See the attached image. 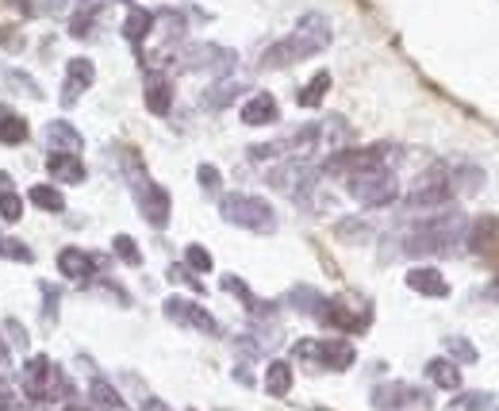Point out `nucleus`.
<instances>
[{
  "label": "nucleus",
  "mask_w": 499,
  "mask_h": 411,
  "mask_svg": "<svg viewBox=\"0 0 499 411\" xmlns=\"http://www.w3.org/2000/svg\"><path fill=\"white\" fill-rule=\"evenodd\" d=\"M316 181H319V169L311 165L307 158H284L277 169H269V185L289 192L292 201H299V204L316 192Z\"/></svg>",
  "instance_id": "7"
},
{
  "label": "nucleus",
  "mask_w": 499,
  "mask_h": 411,
  "mask_svg": "<svg viewBox=\"0 0 499 411\" xmlns=\"http://www.w3.org/2000/svg\"><path fill=\"white\" fill-rule=\"evenodd\" d=\"M47 169L54 181H62V185H81L85 177H89V169L81 165L77 154H50L47 158Z\"/></svg>",
  "instance_id": "18"
},
{
  "label": "nucleus",
  "mask_w": 499,
  "mask_h": 411,
  "mask_svg": "<svg viewBox=\"0 0 499 411\" xmlns=\"http://www.w3.org/2000/svg\"><path fill=\"white\" fill-rule=\"evenodd\" d=\"M165 319L181 323V327H192V331H204V335H219V323L211 319V311H204L200 304L184 300V296H169V300L162 304Z\"/></svg>",
  "instance_id": "12"
},
{
  "label": "nucleus",
  "mask_w": 499,
  "mask_h": 411,
  "mask_svg": "<svg viewBox=\"0 0 499 411\" xmlns=\"http://www.w3.org/2000/svg\"><path fill=\"white\" fill-rule=\"evenodd\" d=\"M289 304H292L296 311H304V316L319 319V311H323V304H326V296H323L319 289H311V285H296L292 296H289Z\"/></svg>",
  "instance_id": "26"
},
{
  "label": "nucleus",
  "mask_w": 499,
  "mask_h": 411,
  "mask_svg": "<svg viewBox=\"0 0 499 411\" xmlns=\"http://www.w3.org/2000/svg\"><path fill=\"white\" fill-rule=\"evenodd\" d=\"M12 8L20 12V16H35V0H8Z\"/></svg>",
  "instance_id": "44"
},
{
  "label": "nucleus",
  "mask_w": 499,
  "mask_h": 411,
  "mask_svg": "<svg viewBox=\"0 0 499 411\" xmlns=\"http://www.w3.org/2000/svg\"><path fill=\"white\" fill-rule=\"evenodd\" d=\"M42 316L47 323L58 319V285H47V281H42Z\"/></svg>",
  "instance_id": "37"
},
{
  "label": "nucleus",
  "mask_w": 499,
  "mask_h": 411,
  "mask_svg": "<svg viewBox=\"0 0 499 411\" xmlns=\"http://www.w3.org/2000/svg\"><path fill=\"white\" fill-rule=\"evenodd\" d=\"M407 289L419 292V296H431V300H446L450 281L441 277L434 265H415V269H407Z\"/></svg>",
  "instance_id": "16"
},
{
  "label": "nucleus",
  "mask_w": 499,
  "mask_h": 411,
  "mask_svg": "<svg viewBox=\"0 0 499 411\" xmlns=\"http://www.w3.org/2000/svg\"><path fill=\"white\" fill-rule=\"evenodd\" d=\"M495 407V396L492 392H461L453 396L450 411H492Z\"/></svg>",
  "instance_id": "31"
},
{
  "label": "nucleus",
  "mask_w": 499,
  "mask_h": 411,
  "mask_svg": "<svg viewBox=\"0 0 499 411\" xmlns=\"http://www.w3.org/2000/svg\"><path fill=\"white\" fill-rule=\"evenodd\" d=\"M326 93H331V74H316L304 85V89H299V104H304V108H319Z\"/></svg>",
  "instance_id": "30"
},
{
  "label": "nucleus",
  "mask_w": 499,
  "mask_h": 411,
  "mask_svg": "<svg viewBox=\"0 0 499 411\" xmlns=\"http://www.w3.org/2000/svg\"><path fill=\"white\" fill-rule=\"evenodd\" d=\"M426 380L438 389H461V370H458V362H450V358H431L426 362Z\"/></svg>",
  "instance_id": "21"
},
{
  "label": "nucleus",
  "mask_w": 499,
  "mask_h": 411,
  "mask_svg": "<svg viewBox=\"0 0 499 411\" xmlns=\"http://www.w3.org/2000/svg\"><path fill=\"white\" fill-rule=\"evenodd\" d=\"M111 250H116V258L120 262H127V265H142V250H138V243L131 235H116L111 238Z\"/></svg>",
  "instance_id": "34"
},
{
  "label": "nucleus",
  "mask_w": 499,
  "mask_h": 411,
  "mask_svg": "<svg viewBox=\"0 0 499 411\" xmlns=\"http://www.w3.org/2000/svg\"><path fill=\"white\" fill-rule=\"evenodd\" d=\"M8 85H16V89H23L27 96H39V85L31 77H23V69H8Z\"/></svg>",
  "instance_id": "40"
},
{
  "label": "nucleus",
  "mask_w": 499,
  "mask_h": 411,
  "mask_svg": "<svg viewBox=\"0 0 499 411\" xmlns=\"http://www.w3.org/2000/svg\"><path fill=\"white\" fill-rule=\"evenodd\" d=\"M89 400H93L96 411H127L123 396H120L116 385H111V380H104V377H93V385H89Z\"/></svg>",
  "instance_id": "23"
},
{
  "label": "nucleus",
  "mask_w": 499,
  "mask_h": 411,
  "mask_svg": "<svg viewBox=\"0 0 499 411\" xmlns=\"http://www.w3.org/2000/svg\"><path fill=\"white\" fill-rule=\"evenodd\" d=\"M142 101H147L150 116H169V108H174V81L162 69H150L147 81H142Z\"/></svg>",
  "instance_id": "14"
},
{
  "label": "nucleus",
  "mask_w": 499,
  "mask_h": 411,
  "mask_svg": "<svg viewBox=\"0 0 499 411\" xmlns=\"http://www.w3.org/2000/svg\"><path fill=\"white\" fill-rule=\"evenodd\" d=\"M8 365H12V346L4 343V338H0V373H4Z\"/></svg>",
  "instance_id": "45"
},
{
  "label": "nucleus",
  "mask_w": 499,
  "mask_h": 411,
  "mask_svg": "<svg viewBox=\"0 0 499 411\" xmlns=\"http://www.w3.org/2000/svg\"><path fill=\"white\" fill-rule=\"evenodd\" d=\"M346 192L365 208H388V204H396V196H399L396 169L392 165H373V169H361V174H350L346 177Z\"/></svg>",
  "instance_id": "4"
},
{
  "label": "nucleus",
  "mask_w": 499,
  "mask_h": 411,
  "mask_svg": "<svg viewBox=\"0 0 499 411\" xmlns=\"http://www.w3.org/2000/svg\"><path fill=\"white\" fill-rule=\"evenodd\" d=\"M54 377H58V365H54L47 353H35V358H27L23 373H20V389L31 404H47L50 389H54Z\"/></svg>",
  "instance_id": "8"
},
{
  "label": "nucleus",
  "mask_w": 499,
  "mask_h": 411,
  "mask_svg": "<svg viewBox=\"0 0 499 411\" xmlns=\"http://www.w3.org/2000/svg\"><path fill=\"white\" fill-rule=\"evenodd\" d=\"M223 289L235 296V300H242L246 304V311H254V316H269V311H273V304H265V300H258V296L250 292V285L242 277H235V273H227L223 277Z\"/></svg>",
  "instance_id": "25"
},
{
  "label": "nucleus",
  "mask_w": 499,
  "mask_h": 411,
  "mask_svg": "<svg viewBox=\"0 0 499 411\" xmlns=\"http://www.w3.org/2000/svg\"><path fill=\"white\" fill-rule=\"evenodd\" d=\"M96 81V66L93 58H69L66 66V81H62V108H77V101L93 89Z\"/></svg>",
  "instance_id": "13"
},
{
  "label": "nucleus",
  "mask_w": 499,
  "mask_h": 411,
  "mask_svg": "<svg viewBox=\"0 0 499 411\" xmlns=\"http://www.w3.org/2000/svg\"><path fill=\"white\" fill-rule=\"evenodd\" d=\"M196 181H200V189H208V192H219V185H223V177H219L216 165H200L196 169Z\"/></svg>",
  "instance_id": "39"
},
{
  "label": "nucleus",
  "mask_w": 499,
  "mask_h": 411,
  "mask_svg": "<svg viewBox=\"0 0 499 411\" xmlns=\"http://www.w3.org/2000/svg\"><path fill=\"white\" fill-rule=\"evenodd\" d=\"M238 116L246 127H269L281 120V108H277V96L273 93H254L246 104L238 108Z\"/></svg>",
  "instance_id": "17"
},
{
  "label": "nucleus",
  "mask_w": 499,
  "mask_h": 411,
  "mask_svg": "<svg viewBox=\"0 0 499 411\" xmlns=\"http://www.w3.org/2000/svg\"><path fill=\"white\" fill-rule=\"evenodd\" d=\"M47 143L54 147V154H77V150H81V135H77L74 123L50 120V123H47Z\"/></svg>",
  "instance_id": "20"
},
{
  "label": "nucleus",
  "mask_w": 499,
  "mask_h": 411,
  "mask_svg": "<svg viewBox=\"0 0 499 411\" xmlns=\"http://www.w3.org/2000/svg\"><path fill=\"white\" fill-rule=\"evenodd\" d=\"M446 350H450V362H465V365L480 362V353L473 350V343H468V338H446Z\"/></svg>",
  "instance_id": "36"
},
{
  "label": "nucleus",
  "mask_w": 499,
  "mask_h": 411,
  "mask_svg": "<svg viewBox=\"0 0 499 411\" xmlns=\"http://www.w3.org/2000/svg\"><path fill=\"white\" fill-rule=\"evenodd\" d=\"M77 4V0H42V8H47V16H66V8Z\"/></svg>",
  "instance_id": "42"
},
{
  "label": "nucleus",
  "mask_w": 499,
  "mask_h": 411,
  "mask_svg": "<svg viewBox=\"0 0 499 411\" xmlns=\"http://www.w3.org/2000/svg\"><path fill=\"white\" fill-rule=\"evenodd\" d=\"M169 277H174V281H184V285H189V289H200V292H204V285H200V281H196V277H192L184 265H174V269H169Z\"/></svg>",
  "instance_id": "41"
},
{
  "label": "nucleus",
  "mask_w": 499,
  "mask_h": 411,
  "mask_svg": "<svg viewBox=\"0 0 499 411\" xmlns=\"http://www.w3.org/2000/svg\"><path fill=\"white\" fill-rule=\"evenodd\" d=\"M4 343H8L12 350H27V331L20 327L16 319H4Z\"/></svg>",
  "instance_id": "38"
},
{
  "label": "nucleus",
  "mask_w": 499,
  "mask_h": 411,
  "mask_svg": "<svg viewBox=\"0 0 499 411\" xmlns=\"http://www.w3.org/2000/svg\"><path fill=\"white\" fill-rule=\"evenodd\" d=\"M58 269H62V277H69V281H77V285H85V281H93V277H96V269H100V254L77 250V246H66V250L58 254Z\"/></svg>",
  "instance_id": "15"
},
{
  "label": "nucleus",
  "mask_w": 499,
  "mask_h": 411,
  "mask_svg": "<svg viewBox=\"0 0 499 411\" xmlns=\"http://www.w3.org/2000/svg\"><path fill=\"white\" fill-rule=\"evenodd\" d=\"M211 265H216V262H211V254L200 243L184 246V269H192V273H211Z\"/></svg>",
  "instance_id": "33"
},
{
  "label": "nucleus",
  "mask_w": 499,
  "mask_h": 411,
  "mask_svg": "<svg viewBox=\"0 0 499 411\" xmlns=\"http://www.w3.org/2000/svg\"><path fill=\"white\" fill-rule=\"evenodd\" d=\"M0 192H8V177L4 174H0Z\"/></svg>",
  "instance_id": "47"
},
{
  "label": "nucleus",
  "mask_w": 499,
  "mask_h": 411,
  "mask_svg": "<svg viewBox=\"0 0 499 411\" xmlns=\"http://www.w3.org/2000/svg\"><path fill=\"white\" fill-rule=\"evenodd\" d=\"M242 93H246V85H242L238 77H219V81L204 93V108H208V112H219V108H227V104H235Z\"/></svg>",
  "instance_id": "19"
},
{
  "label": "nucleus",
  "mask_w": 499,
  "mask_h": 411,
  "mask_svg": "<svg viewBox=\"0 0 499 411\" xmlns=\"http://www.w3.org/2000/svg\"><path fill=\"white\" fill-rule=\"evenodd\" d=\"M62 411H81V407H74V404H66V407H62Z\"/></svg>",
  "instance_id": "48"
},
{
  "label": "nucleus",
  "mask_w": 499,
  "mask_h": 411,
  "mask_svg": "<svg viewBox=\"0 0 499 411\" xmlns=\"http://www.w3.org/2000/svg\"><path fill=\"white\" fill-rule=\"evenodd\" d=\"M23 216V196L16 189H8V192H0V219H8V223H20Z\"/></svg>",
  "instance_id": "35"
},
{
  "label": "nucleus",
  "mask_w": 499,
  "mask_h": 411,
  "mask_svg": "<svg viewBox=\"0 0 499 411\" xmlns=\"http://www.w3.org/2000/svg\"><path fill=\"white\" fill-rule=\"evenodd\" d=\"M135 201H138V211H142V219H147L150 227H162L169 223V211H174V201H169V192L162 185H154V181H138L135 185Z\"/></svg>",
  "instance_id": "11"
},
{
  "label": "nucleus",
  "mask_w": 499,
  "mask_h": 411,
  "mask_svg": "<svg viewBox=\"0 0 499 411\" xmlns=\"http://www.w3.org/2000/svg\"><path fill=\"white\" fill-rule=\"evenodd\" d=\"M27 201L42 211H66V196L54 189V185H31L27 189Z\"/></svg>",
  "instance_id": "29"
},
{
  "label": "nucleus",
  "mask_w": 499,
  "mask_h": 411,
  "mask_svg": "<svg viewBox=\"0 0 499 411\" xmlns=\"http://www.w3.org/2000/svg\"><path fill=\"white\" fill-rule=\"evenodd\" d=\"M142 411H165V404H158V400H150V404L142 407Z\"/></svg>",
  "instance_id": "46"
},
{
  "label": "nucleus",
  "mask_w": 499,
  "mask_h": 411,
  "mask_svg": "<svg viewBox=\"0 0 499 411\" xmlns=\"http://www.w3.org/2000/svg\"><path fill=\"white\" fill-rule=\"evenodd\" d=\"M334 238H342V243H369V238H373V223L361 219V216H353V219H338Z\"/></svg>",
  "instance_id": "28"
},
{
  "label": "nucleus",
  "mask_w": 499,
  "mask_h": 411,
  "mask_svg": "<svg viewBox=\"0 0 499 411\" xmlns=\"http://www.w3.org/2000/svg\"><path fill=\"white\" fill-rule=\"evenodd\" d=\"M331 35H334L331 20H326L323 12H304L299 23H296V31L277 39L273 47L262 54V69H284V66L316 58V54H323L326 47H331Z\"/></svg>",
  "instance_id": "1"
},
{
  "label": "nucleus",
  "mask_w": 499,
  "mask_h": 411,
  "mask_svg": "<svg viewBox=\"0 0 499 411\" xmlns=\"http://www.w3.org/2000/svg\"><path fill=\"white\" fill-rule=\"evenodd\" d=\"M316 411H326V407H316Z\"/></svg>",
  "instance_id": "49"
},
{
  "label": "nucleus",
  "mask_w": 499,
  "mask_h": 411,
  "mask_svg": "<svg viewBox=\"0 0 499 411\" xmlns=\"http://www.w3.org/2000/svg\"><path fill=\"white\" fill-rule=\"evenodd\" d=\"M450 196H458V192H453L450 169L441 165V169H431V174H423L415 181V189L407 192V208H441Z\"/></svg>",
  "instance_id": "9"
},
{
  "label": "nucleus",
  "mask_w": 499,
  "mask_h": 411,
  "mask_svg": "<svg viewBox=\"0 0 499 411\" xmlns=\"http://www.w3.org/2000/svg\"><path fill=\"white\" fill-rule=\"evenodd\" d=\"M0 39H4L8 50H23V35H20V31H16V35H12V31H0Z\"/></svg>",
  "instance_id": "43"
},
{
  "label": "nucleus",
  "mask_w": 499,
  "mask_h": 411,
  "mask_svg": "<svg viewBox=\"0 0 499 411\" xmlns=\"http://www.w3.org/2000/svg\"><path fill=\"white\" fill-rule=\"evenodd\" d=\"M23 138H27V120L20 116L16 108L0 104V143H4V147H20Z\"/></svg>",
  "instance_id": "24"
},
{
  "label": "nucleus",
  "mask_w": 499,
  "mask_h": 411,
  "mask_svg": "<svg viewBox=\"0 0 499 411\" xmlns=\"http://www.w3.org/2000/svg\"><path fill=\"white\" fill-rule=\"evenodd\" d=\"M174 66H181L184 74H211V77H231L238 66V54L219 42H189L184 50L174 54Z\"/></svg>",
  "instance_id": "5"
},
{
  "label": "nucleus",
  "mask_w": 499,
  "mask_h": 411,
  "mask_svg": "<svg viewBox=\"0 0 499 411\" xmlns=\"http://www.w3.org/2000/svg\"><path fill=\"white\" fill-rule=\"evenodd\" d=\"M265 392L269 396H289L292 392V365L289 362H269V370H265Z\"/></svg>",
  "instance_id": "27"
},
{
  "label": "nucleus",
  "mask_w": 499,
  "mask_h": 411,
  "mask_svg": "<svg viewBox=\"0 0 499 411\" xmlns=\"http://www.w3.org/2000/svg\"><path fill=\"white\" fill-rule=\"evenodd\" d=\"M0 258L20 262V265H31V262H35V254H31V246H27V243H20V238L0 235Z\"/></svg>",
  "instance_id": "32"
},
{
  "label": "nucleus",
  "mask_w": 499,
  "mask_h": 411,
  "mask_svg": "<svg viewBox=\"0 0 499 411\" xmlns=\"http://www.w3.org/2000/svg\"><path fill=\"white\" fill-rule=\"evenodd\" d=\"M154 23H158V16H154L150 8H131V12H127V20H123V39L138 47V42L154 31Z\"/></svg>",
  "instance_id": "22"
},
{
  "label": "nucleus",
  "mask_w": 499,
  "mask_h": 411,
  "mask_svg": "<svg viewBox=\"0 0 499 411\" xmlns=\"http://www.w3.org/2000/svg\"><path fill=\"white\" fill-rule=\"evenodd\" d=\"M373 407L377 411H415V407H431V396L404 385V380H384L373 389Z\"/></svg>",
  "instance_id": "10"
},
{
  "label": "nucleus",
  "mask_w": 499,
  "mask_h": 411,
  "mask_svg": "<svg viewBox=\"0 0 499 411\" xmlns=\"http://www.w3.org/2000/svg\"><path fill=\"white\" fill-rule=\"evenodd\" d=\"M465 238H468L465 216L450 211V216H434L411 227V235L404 238V254H411V258H434V254L458 250Z\"/></svg>",
  "instance_id": "2"
},
{
  "label": "nucleus",
  "mask_w": 499,
  "mask_h": 411,
  "mask_svg": "<svg viewBox=\"0 0 499 411\" xmlns=\"http://www.w3.org/2000/svg\"><path fill=\"white\" fill-rule=\"evenodd\" d=\"M296 358L299 362H307L311 370H334V373H342V370H350L353 362H358V350H353L346 338H299L296 343Z\"/></svg>",
  "instance_id": "6"
},
{
  "label": "nucleus",
  "mask_w": 499,
  "mask_h": 411,
  "mask_svg": "<svg viewBox=\"0 0 499 411\" xmlns=\"http://www.w3.org/2000/svg\"><path fill=\"white\" fill-rule=\"evenodd\" d=\"M219 216L231 223V227H242V231H258V235L277 231V211H273V204L262 201V196H250V192L219 196Z\"/></svg>",
  "instance_id": "3"
}]
</instances>
